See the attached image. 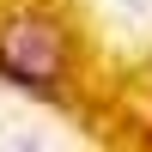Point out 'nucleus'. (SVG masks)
<instances>
[{"mask_svg": "<svg viewBox=\"0 0 152 152\" xmlns=\"http://www.w3.org/2000/svg\"><path fill=\"white\" fill-rule=\"evenodd\" d=\"M0 73L12 85H24V91H37V97H55L67 85V37H61V24L37 18V12L6 18L0 24Z\"/></svg>", "mask_w": 152, "mask_h": 152, "instance_id": "nucleus-1", "label": "nucleus"}]
</instances>
